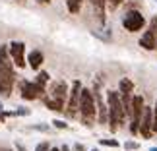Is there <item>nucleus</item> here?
<instances>
[{
  "label": "nucleus",
  "instance_id": "obj_17",
  "mask_svg": "<svg viewBox=\"0 0 157 151\" xmlns=\"http://www.w3.org/2000/svg\"><path fill=\"white\" fill-rule=\"evenodd\" d=\"M47 81H49V72H39L37 77H35V83H39L41 87H45Z\"/></svg>",
  "mask_w": 157,
  "mask_h": 151
},
{
  "label": "nucleus",
  "instance_id": "obj_4",
  "mask_svg": "<svg viewBox=\"0 0 157 151\" xmlns=\"http://www.w3.org/2000/svg\"><path fill=\"white\" fill-rule=\"evenodd\" d=\"M68 85L66 81H54L51 91H49V97H45V107L51 108V111H64V105H66V97H68Z\"/></svg>",
  "mask_w": 157,
  "mask_h": 151
},
{
  "label": "nucleus",
  "instance_id": "obj_24",
  "mask_svg": "<svg viewBox=\"0 0 157 151\" xmlns=\"http://www.w3.org/2000/svg\"><path fill=\"white\" fill-rule=\"evenodd\" d=\"M72 151H87V149H86L83 143H74V145H72Z\"/></svg>",
  "mask_w": 157,
  "mask_h": 151
},
{
  "label": "nucleus",
  "instance_id": "obj_2",
  "mask_svg": "<svg viewBox=\"0 0 157 151\" xmlns=\"http://www.w3.org/2000/svg\"><path fill=\"white\" fill-rule=\"evenodd\" d=\"M107 105H109V128H111V132H117L120 126H124V120H126V111H124L122 99H120V93L109 91Z\"/></svg>",
  "mask_w": 157,
  "mask_h": 151
},
{
  "label": "nucleus",
  "instance_id": "obj_7",
  "mask_svg": "<svg viewBox=\"0 0 157 151\" xmlns=\"http://www.w3.org/2000/svg\"><path fill=\"white\" fill-rule=\"evenodd\" d=\"M80 95H82V83L80 81H74L72 83V89H70V97H68V105H66V114L70 118H74L78 112H80Z\"/></svg>",
  "mask_w": 157,
  "mask_h": 151
},
{
  "label": "nucleus",
  "instance_id": "obj_19",
  "mask_svg": "<svg viewBox=\"0 0 157 151\" xmlns=\"http://www.w3.org/2000/svg\"><path fill=\"white\" fill-rule=\"evenodd\" d=\"M138 147H140V143H138V142H126V143H124V149H126V151H134V149H138Z\"/></svg>",
  "mask_w": 157,
  "mask_h": 151
},
{
  "label": "nucleus",
  "instance_id": "obj_23",
  "mask_svg": "<svg viewBox=\"0 0 157 151\" xmlns=\"http://www.w3.org/2000/svg\"><path fill=\"white\" fill-rule=\"evenodd\" d=\"M107 2H109V6H111V10H114V8H117L118 4H122L124 0H107Z\"/></svg>",
  "mask_w": 157,
  "mask_h": 151
},
{
  "label": "nucleus",
  "instance_id": "obj_32",
  "mask_svg": "<svg viewBox=\"0 0 157 151\" xmlns=\"http://www.w3.org/2000/svg\"><path fill=\"white\" fill-rule=\"evenodd\" d=\"M155 2H157V0H155Z\"/></svg>",
  "mask_w": 157,
  "mask_h": 151
},
{
  "label": "nucleus",
  "instance_id": "obj_14",
  "mask_svg": "<svg viewBox=\"0 0 157 151\" xmlns=\"http://www.w3.org/2000/svg\"><path fill=\"white\" fill-rule=\"evenodd\" d=\"M93 6V10H95V16H97V20L101 23H105V4H107V0H89Z\"/></svg>",
  "mask_w": 157,
  "mask_h": 151
},
{
  "label": "nucleus",
  "instance_id": "obj_8",
  "mask_svg": "<svg viewBox=\"0 0 157 151\" xmlns=\"http://www.w3.org/2000/svg\"><path fill=\"white\" fill-rule=\"evenodd\" d=\"M140 47H142V49H146V51L157 49V16L151 20V23H149V29L142 35Z\"/></svg>",
  "mask_w": 157,
  "mask_h": 151
},
{
  "label": "nucleus",
  "instance_id": "obj_11",
  "mask_svg": "<svg viewBox=\"0 0 157 151\" xmlns=\"http://www.w3.org/2000/svg\"><path fill=\"white\" fill-rule=\"evenodd\" d=\"M45 95V87H41L35 81H23L21 83V97L25 101H35Z\"/></svg>",
  "mask_w": 157,
  "mask_h": 151
},
{
  "label": "nucleus",
  "instance_id": "obj_27",
  "mask_svg": "<svg viewBox=\"0 0 157 151\" xmlns=\"http://www.w3.org/2000/svg\"><path fill=\"white\" fill-rule=\"evenodd\" d=\"M0 151H12L10 147H2V149H0Z\"/></svg>",
  "mask_w": 157,
  "mask_h": 151
},
{
  "label": "nucleus",
  "instance_id": "obj_22",
  "mask_svg": "<svg viewBox=\"0 0 157 151\" xmlns=\"http://www.w3.org/2000/svg\"><path fill=\"white\" fill-rule=\"evenodd\" d=\"M153 134H157V103L153 105Z\"/></svg>",
  "mask_w": 157,
  "mask_h": 151
},
{
  "label": "nucleus",
  "instance_id": "obj_20",
  "mask_svg": "<svg viewBox=\"0 0 157 151\" xmlns=\"http://www.w3.org/2000/svg\"><path fill=\"white\" fill-rule=\"evenodd\" d=\"M52 126H54V128H60V130H66V128H68V124L62 122V120H52Z\"/></svg>",
  "mask_w": 157,
  "mask_h": 151
},
{
  "label": "nucleus",
  "instance_id": "obj_15",
  "mask_svg": "<svg viewBox=\"0 0 157 151\" xmlns=\"http://www.w3.org/2000/svg\"><path fill=\"white\" fill-rule=\"evenodd\" d=\"M132 91H134V83H132L128 77H122L118 83V93L120 95H132Z\"/></svg>",
  "mask_w": 157,
  "mask_h": 151
},
{
  "label": "nucleus",
  "instance_id": "obj_1",
  "mask_svg": "<svg viewBox=\"0 0 157 151\" xmlns=\"http://www.w3.org/2000/svg\"><path fill=\"white\" fill-rule=\"evenodd\" d=\"M14 81H16V74L10 60L8 45H2L0 47V95L10 97L12 89H14Z\"/></svg>",
  "mask_w": 157,
  "mask_h": 151
},
{
  "label": "nucleus",
  "instance_id": "obj_30",
  "mask_svg": "<svg viewBox=\"0 0 157 151\" xmlns=\"http://www.w3.org/2000/svg\"><path fill=\"white\" fill-rule=\"evenodd\" d=\"M0 112H2V105H0Z\"/></svg>",
  "mask_w": 157,
  "mask_h": 151
},
{
  "label": "nucleus",
  "instance_id": "obj_28",
  "mask_svg": "<svg viewBox=\"0 0 157 151\" xmlns=\"http://www.w3.org/2000/svg\"><path fill=\"white\" fill-rule=\"evenodd\" d=\"M51 151H60V147H51Z\"/></svg>",
  "mask_w": 157,
  "mask_h": 151
},
{
  "label": "nucleus",
  "instance_id": "obj_3",
  "mask_svg": "<svg viewBox=\"0 0 157 151\" xmlns=\"http://www.w3.org/2000/svg\"><path fill=\"white\" fill-rule=\"evenodd\" d=\"M80 116L82 122L86 126H93L95 118H97V103H95V95L91 89L82 87L80 95Z\"/></svg>",
  "mask_w": 157,
  "mask_h": 151
},
{
  "label": "nucleus",
  "instance_id": "obj_18",
  "mask_svg": "<svg viewBox=\"0 0 157 151\" xmlns=\"http://www.w3.org/2000/svg\"><path fill=\"white\" fill-rule=\"evenodd\" d=\"M101 145H107V147H118V142L117 140H99Z\"/></svg>",
  "mask_w": 157,
  "mask_h": 151
},
{
  "label": "nucleus",
  "instance_id": "obj_29",
  "mask_svg": "<svg viewBox=\"0 0 157 151\" xmlns=\"http://www.w3.org/2000/svg\"><path fill=\"white\" fill-rule=\"evenodd\" d=\"M149 151H157V147H151V149H149Z\"/></svg>",
  "mask_w": 157,
  "mask_h": 151
},
{
  "label": "nucleus",
  "instance_id": "obj_5",
  "mask_svg": "<svg viewBox=\"0 0 157 151\" xmlns=\"http://www.w3.org/2000/svg\"><path fill=\"white\" fill-rule=\"evenodd\" d=\"M144 108H146L144 97L142 95H134V99H132V116H130V132L134 136L140 134V122H142Z\"/></svg>",
  "mask_w": 157,
  "mask_h": 151
},
{
  "label": "nucleus",
  "instance_id": "obj_13",
  "mask_svg": "<svg viewBox=\"0 0 157 151\" xmlns=\"http://www.w3.org/2000/svg\"><path fill=\"white\" fill-rule=\"evenodd\" d=\"M43 60H45V56H43L41 51H31L29 56H27V62H29V66H31L33 70H39L41 64H43Z\"/></svg>",
  "mask_w": 157,
  "mask_h": 151
},
{
  "label": "nucleus",
  "instance_id": "obj_10",
  "mask_svg": "<svg viewBox=\"0 0 157 151\" xmlns=\"http://www.w3.org/2000/svg\"><path fill=\"white\" fill-rule=\"evenodd\" d=\"M8 52L12 56V62H14L17 68H23L25 66V45L21 41H14L8 47Z\"/></svg>",
  "mask_w": 157,
  "mask_h": 151
},
{
  "label": "nucleus",
  "instance_id": "obj_25",
  "mask_svg": "<svg viewBox=\"0 0 157 151\" xmlns=\"http://www.w3.org/2000/svg\"><path fill=\"white\" fill-rule=\"evenodd\" d=\"M16 149H17V151H27L25 147H23V145H21V143H16Z\"/></svg>",
  "mask_w": 157,
  "mask_h": 151
},
{
  "label": "nucleus",
  "instance_id": "obj_6",
  "mask_svg": "<svg viewBox=\"0 0 157 151\" xmlns=\"http://www.w3.org/2000/svg\"><path fill=\"white\" fill-rule=\"evenodd\" d=\"M122 25H124L126 31L136 33L146 25V17H144L142 12H138V10H128L124 14V17H122Z\"/></svg>",
  "mask_w": 157,
  "mask_h": 151
},
{
  "label": "nucleus",
  "instance_id": "obj_31",
  "mask_svg": "<svg viewBox=\"0 0 157 151\" xmlns=\"http://www.w3.org/2000/svg\"><path fill=\"white\" fill-rule=\"evenodd\" d=\"M91 151H99V149H91Z\"/></svg>",
  "mask_w": 157,
  "mask_h": 151
},
{
  "label": "nucleus",
  "instance_id": "obj_16",
  "mask_svg": "<svg viewBox=\"0 0 157 151\" xmlns=\"http://www.w3.org/2000/svg\"><path fill=\"white\" fill-rule=\"evenodd\" d=\"M66 6H68V10L72 14H78L82 8V0H66Z\"/></svg>",
  "mask_w": 157,
  "mask_h": 151
},
{
  "label": "nucleus",
  "instance_id": "obj_21",
  "mask_svg": "<svg viewBox=\"0 0 157 151\" xmlns=\"http://www.w3.org/2000/svg\"><path fill=\"white\" fill-rule=\"evenodd\" d=\"M35 151H51V145L47 142H41L37 147H35Z\"/></svg>",
  "mask_w": 157,
  "mask_h": 151
},
{
  "label": "nucleus",
  "instance_id": "obj_26",
  "mask_svg": "<svg viewBox=\"0 0 157 151\" xmlns=\"http://www.w3.org/2000/svg\"><path fill=\"white\" fill-rule=\"evenodd\" d=\"M60 151H72V149H70L68 145H62V147H60Z\"/></svg>",
  "mask_w": 157,
  "mask_h": 151
},
{
  "label": "nucleus",
  "instance_id": "obj_9",
  "mask_svg": "<svg viewBox=\"0 0 157 151\" xmlns=\"http://www.w3.org/2000/svg\"><path fill=\"white\" fill-rule=\"evenodd\" d=\"M140 136L144 140H151L153 136V108L146 107L142 114V122H140Z\"/></svg>",
  "mask_w": 157,
  "mask_h": 151
},
{
  "label": "nucleus",
  "instance_id": "obj_12",
  "mask_svg": "<svg viewBox=\"0 0 157 151\" xmlns=\"http://www.w3.org/2000/svg\"><path fill=\"white\" fill-rule=\"evenodd\" d=\"M95 95V103H97V120L99 124H107L109 126V105L103 103V97H101L99 91H93Z\"/></svg>",
  "mask_w": 157,
  "mask_h": 151
}]
</instances>
